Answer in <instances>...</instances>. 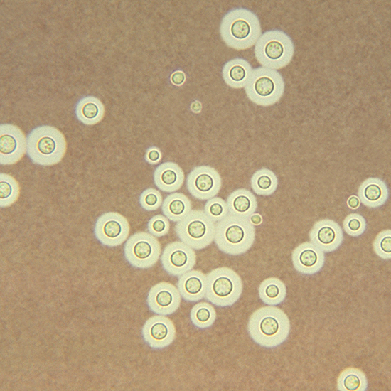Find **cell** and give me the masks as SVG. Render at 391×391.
Here are the masks:
<instances>
[{"instance_id": "obj_1", "label": "cell", "mask_w": 391, "mask_h": 391, "mask_svg": "<svg viewBox=\"0 0 391 391\" xmlns=\"http://www.w3.org/2000/svg\"><path fill=\"white\" fill-rule=\"evenodd\" d=\"M290 329L287 315L275 306L255 310L247 323V331L251 338L266 348H276L282 344L287 339Z\"/></svg>"}, {"instance_id": "obj_2", "label": "cell", "mask_w": 391, "mask_h": 391, "mask_svg": "<svg viewBox=\"0 0 391 391\" xmlns=\"http://www.w3.org/2000/svg\"><path fill=\"white\" fill-rule=\"evenodd\" d=\"M220 33L223 41L230 48L246 49L256 43L261 28L257 16L248 9H234L223 18Z\"/></svg>"}, {"instance_id": "obj_3", "label": "cell", "mask_w": 391, "mask_h": 391, "mask_svg": "<svg viewBox=\"0 0 391 391\" xmlns=\"http://www.w3.org/2000/svg\"><path fill=\"white\" fill-rule=\"evenodd\" d=\"M255 239V230L250 218L228 213L215 224L214 241L225 254H244L252 246Z\"/></svg>"}, {"instance_id": "obj_4", "label": "cell", "mask_w": 391, "mask_h": 391, "mask_svg": "<svg viewBox=\"0 0 391 391\" xmlns=\"http://www.w3.org/2000/svg\"><path fill=\"white\" fill-rule=\"evenodd\" d=\"M66 151L63 134L50 126H41L33 129L26 138V152L31 160L41 166L59 163Z\"/></svg>"}, {"instance_id": "obj_5", "label": "cell", "mask_w": 391, "mask_h": 391, "mask_svg": "<svg viewBox=\"0 0 391 391\" xmlns=\"http://www.w3.org/2000/svg\"><path fill=\"white\" fill-rule=\"evenodd\" d=\"M243 285L240 277L233 269L223 267L206 275V300L218 307H229L240 298Z\"/></svg>"}, {"instance_id": "obj_6", "label": "cell", "mask_w": 391, "mask_h": 391, "mask_svg": "<svg viewBox=\"0 0 391 391\" xmlns=\"http://www.w3.org/2000/svg\"><path fill=\"white\" fill-rule=\"evenodd\" d=\"M257 61L264 68L278 69L285 66L293 55V43L280 31H269L259 36L255 48Z\"/></svg>"}, {"instance_id": "obj_7", "label": "cell", "mask_w": 391, "mask_h": 391, "mask_svg": "<svg viewBox=\"0 0 391 391\" xmlns=\"http://www.w3.org/2000/svg\"><path fill=\"white\" fill-rule=\"evenodd\" d=\"M215 230V222L200 210H191L175 226L176 234L181 241L198 250L212 243Z\"/></svg>"}, {"instance_id": "obj_8", "label": "cell", "mask_w": 391, "mask_h": 391, "mask_svg": "<svg viewBox=\"0 0 391 391\" xmlns=\"http://www.w3.org/2000/svg\"><path fill=\"white\" fill-rule=\"evenodd\" d=\"M245 87L249 99L262 106L273 105L279 100L284 92L281 75L274 69L264 67L252 70Z\"/></svg>"}, {"instance_id": "obj_9", "label": "cell", "mask_w": 391, "mask_h": 391, "mask_svg": "<svg viewBox=\"0 0 391 391\" xmlns=\"http://www.w3.org/2000/svg\"><path fill=\"white\" fill-rule=\"evenodd\" d=\"M161 255V245L156 237L149 232H137L130 236L124 246V255L134 268L148 269L153 267Z\"/></svg>"}, {"instance_id": "obj_10", "label": "cell", "mask_w": 391, "mask_h": 391, "mask_svg": "<svg viewBox=\"0 0 391 391\" xmlns=\"http://www.w3.org/2000/svg\"><path fill=\"white\" fill-rule=\"evenodd\" d=\"M127 219L119 213L107 212L96 220L94 235L102 245L117 247L124 242L129 234Z\"/></svg>"}, {"instance_id": "obj_11", "label": "cell", "mask_w": 391, "mask_h": 391, "mask_svg": "<svg viewBox=\"0 0 391 391\" xmlns=\"http://www.w3.org/2000/svg\"><path fill=\"white\" fill-rule=\"evenodd\" d=\"M221 177L214 168L199 166L187 176L186 186L191 196L198 200H208L215 197L221 188Z\"/></svg>"}, {"instance_id": "obj_12", "label": "cell", "mask_w": 391, "mask_h": 391, "mask_svg": "<svg viewBox=\"0 0 391 391\" xmlns=\"http://www.w3.org/2000/svg\"><path fill=\"white\" fill-rule=\"evenodd\" d=\"M161 263L167 274L180 277L194 267L196 255L190 246L181 241H176L165 247L161 253Z\"/></svg>"}, {"instance_id": "obj_13", "label": "cell", "mask_w": 391, "mask_h": 391, "mask_svg": "<svg viewBox=\"0 0 391 391\" xmlns=\"http://www.w3.org/2000/svg\"><path fill=\"white\" fill-rule=\"evenodd\" d=\"M176 335L173 321L162 315H156L148 318L141 329V336L145 343L152 349L161 350L170 346Z\"/></svg>"}, {"instance_id": "obj_14", "label": "cell", "mask_w": 391, "mask_h": 391, "mask_svg": "<svg viewBox=\"0 0 391 391\" xmlns=\"http://www.w3.org/2000/svg\"><path fill=\"white\" fill-rule=\"evenodd\" d=\"M181 296L173 284L161 282L149 289L146 304L149 309L155 314L167 316L175 313L179 308Z\"/></svg>"}, {"instance_id": "obj_15", "label": "cell", "mask_w": 391, "mask_h": 391, "mask_svg": "<svg viewBox=\"0 0 391 391\" xmlns=\"http://www.w3.org/2000/svg\"><path fill=\"white\" fill-rule=\"evenodd\" d=\"M26 151V139L21 130L10 124L0 128V163L1 165L16 164Z\"/></svg>"}, {"instance_id": "obj_16", "label": "cell", "mask_w": 391, "mask_h": 391, "mask_svg": "<svg viewBox=\"0 0 391 391\" xmlns=\"http://www.w3.org/2000/svg\"><path fill=\"white\" fill-rule=\"evenodd\" d=\"M309 238L311 242L323 252H331L342 245L343 230L335 221L323 219L314 225L309 232Z\"/></svg>"}, {"instance_id": "obj_17", "label": "cell", "mask_w": 391, "mask_h": 391, "mask_svg": "<svg viewBox=\"0 0 391 391\" xmlns=\"http://www.w3.org/2000/svg\"><path fill=\"white\" fill-rule=\"evenodd\" d=\"M292 264L295 269L304 275H313L323 268L325 262L324 252L311 242L298 245L291 254Z\"/></svg>"}, {"instance_id": "obj_18", "label": "cell", "mask_w": 391, "mask_h": 391, "mask_svg": "<svg viewBox=\"0 0 391 391\" xmlns=\"http://www.w3.org/2000/svg\"><path fill=\"white\" fill-rule=\"evenodd\" d=\"M177 288L184 301H199L205 296L206 275L199 270L191 269L179 277Z\"/></svg>"}, {"instance_id": "obj_19", "label": "cell", "mask_w": 391, "mask_h": 391, "mask_svg": "<svg viewBox=\"0 0 391 391\" xmlns=\"http://www.w3.org/2000/svg\"><path fill=\"white\" fill-rule=\"evenodd\" d=\"M156 186L166 193H173L181 188L184 182V173L176 163L167 161L159 165L154 172Z\"/></svg>"}, {"instance_id": "obj_20", "label": "cell", "mask_w": 391, "mask_h": 391, "mask_svg": "<svg viewBox=\"0 0 391 391\" xmlns=\"http://www.w3.org/2000/svg\"><path fill=\"white\" fill-rule=\"evenodd\" d=\"M360 201L368 208H378L385 203L389 197L386 183L377 178L364 181L358 189Z\"/></svg>"}, {"instance_id": "obj_21", "label": "cell", "mask_w": 391, "mask_h": 391, "mask_svg": "<svg viewBox=\"0 0 391 391\" xmlns=\"http://www.w3.org/2000/svg\"><path fill=\"white\" fill-rule=\"evenodd\" d=\"M226 203L230 214L245 218H250L257 208L256 198L245 188L232 192L227 196Z\"/></svg>"}, {"instance_id": "obj_22", "label": "cell", "mask_w": 391, "mask_h": 391, "mask_svg": "<svg viewBox=\"0 0 391 391\" xmlns=\"http://www.w3.org/2000/svg\"><path fill=\"white\" fill-rule=\"evenodd\" d=\"M252 70L247 60L242 58H235L224 65L222 70L223 78L231 87H242L247 83Z\"/></svg>"}, {"instance_id": "obj_23", "label": "cell", "mask_w": 391, "mask_h": 391, "mask_svg": "<svg viewBox=\"0 0 391 391\" xmlns=\"http://www.w3.org/2000/svg\"><path fill=\"white\" fill-rule=\"evenodd\" d=\"M191 203L188 198L181 193H172L163 200L161 210L171 221L178 222L191 210Z\"/></svg>"}, {"instance_id": "obj_24", "label": "cell", "mask_w": 391, "mask_h": 391, "mask_svg": "<svg viewBox=\"0 0 391 391\" xmlns=\"http://www.w3.org/2000/svg\"><path fill=\"white\" fill-rule=\"evenodd\" d=\"M258 294L264 304L268 306H277L285 300L286 287L279 279L269 277L261 282L258 288Z\"/></svg>"}, {"instance_id": "obj_25", "label": "cell", "mask_w": 391, "mask_h": 391, "mask_svg": "<svg viewBox=\"0 0 391 391\" xmlns=\"http://www.w3.org/2000/svg\"><path fill=\"white\" fill-rule=\"evenodd\" d=\"M77 118L83 124L92 125L99 122L104 115V107L99 100L93 97L82 99L76 106Z\"/></svg>"}, {"instance_id": "obj_26", "label": "cell", "mask_w": 391, "mask_h": 391, "mask_svg": "<svg viewBox=\"0 0 391 391\" xmlns=\"http://www.w3.org/2000/svg\"><path fill=\"white\" fill-rule=\"evenodd\" d=\"M337 388L341 391H365L368 389L367 377L359 369L347 368L338 377Z\"/></svg>"}, {"instance_id": "obj_27", "label": "cell", "mask_w": 391, "mask_h": 391, "mask_svg": "<svg viewBox=\"0 0 391 391\" xmlns=\"http://www.w3.org/2000/svg\"><path fill=\"white\" fill-rule=\"evenodd\" d=\"M250 184L256 194L268 196L277 190L278 180L273 171L267 168H261L254 173Z\"/></svg>"}, {"instance_id": "obj_28", "label": "cell", "mask_w": 391, "mask_h": 391, "mask_svg": "<svg viewBox=\"0 0 391 391\" xmlns=\"http://www.w3.org/2000/svg\"><path fill=\"white\" fill-rule=\"evenodd\" d=\"M190 320L198 329L210 328L216 320L215 310L213 305L208 302H198L191 310Z\"/></svg>"}, {"instance_id": "obj_29", "label": "cell", "mask_w": 391, "mask_h": 391, "mask_svg": "<svg viewBox=\"0 0 391 391\" xmlns=\"http://www.w3.org/2000/svg\"><path fill=\"white\" fill-rule=\"evenodd\" d=\"M20 188L16 180L9 174H0V206H11L18 198Z\"/></svg>"}, {"instance_id": "obj_30", "label": "cell", "mask_w": 391, "mask_h": 391, "mask_svg": "<svg viewBox=\"0 0 391 391\" xmlns=\"http://www.w3.org/2000/svg\"><path fill=\"white\" fill-rule=\"evenodd\" d=\"M204 213L213 221L218 222L228 215L227 203L219 197H213L207 200Z\"/></svg>"}, {"instance_id": "obj_31", "label": "cell", "mask_w": 391, "mask_h": 391, "mask_svg": "<svg viewBox=\"0 0 391 391\" xmlns=\"http://www.w3.org/2000/svg\"><path fill=\"white\" fill-rule=\"evenodd\" d=\"M345 232L352 237H359L366 230L365 218L357 213H352L346 217L343 222Z\"/></svg>"}, {"instance_id": "obj_32", "label": "cell", "mask_w": 391, "mask_h": 391, "mask_svg": "<svg viewBox=\"0 0 391 391\" xmlns=\"http://www.w3.org/2000/svg\"><path fill=\"white\" fill-rule=\"evenodd\" d=\"M376 255L382 259L391 258V230H385L378 233L373 242Z\"/></svg>"}, {"instance_id": "obj_33", "label": "cell", "mask_w": 391, "mask_h": 391, "mask_svg": "<svg viewBox=\"0 0 391 391\" xmlns=\"http://www.w3.org/2000/svg\"><path fill=\"white\" fill-rule=\"evenodd\" d=\"M139 202L144 210L153 211L161 206L163 200L161 194L159 191L149 188L145 189L140 194Z\"/></svg>"}, {"instance_id": "obj_34", "label": "cell", "mask_w": 391, "mask_h": 391, "mask_svg": "<svg viewBox=\"0 0 391 391\" xmlns=\"http://www.w3.org/2000/svg\"><path fill=\"white\" fill-rule=\"evenodd\" d=\"M170 229L168 219L162 215H156L150 218L147 224L149 232L154 237L166 235Z\"/></svg>"}, {"instance_id": "obj_35", "label": "cell", "mask_w": 391, "mask_h": 391, "mask_svg": "<svg viewBox=\"0 0 391 391\" xmlns=\"http://www.w3.org/2000/svg\"><path fill=\"white\" fill-rule=\"evenodd\" d=\"M161 159V153L160 150L155 147L152 146L147 149L145 154V160L147 163L150 164H156Z\"/></svg>"}, {"instance_id": "obj_36", "label": "cell", "mask_w": 391, "mask_h": 391, "mask_svg": "<svg viewBox=\"0 0 391 391\" xmlns=\"http://www.w3.org/2000/svg\"><path fill=\"white\" fill-rule=\"evenodd\" d=\"M185 80L184 74L181 71L175 72L171 76L172 82L176 85H181Z\"/></svg>"}, {"instance_id": "obj_37", "label": "cell", "mask_w": 391, "mask_h": 391, "mask_svg": "<svg viewBox=\"0 0 391 391\" xmlns=\"http://www.w3.org/2000/svg\"><path fill=\"white\" fill-rule=\"evenodd\" d=\"M360 201L358 197L355 196H351L350 197H349L347 201L348 205L352 209L358 208L360 205Z\"/></svg>"}, {"instance_id": "obj_38", "label": "cell", "mask_w": 391, "mask_h": 391, "mask_svg": "<svg viewBox=\"0 0 391 391\" xmlns=\"http://www.w3.org/2000/svg\"><path fill=\"white\" fill-rule=\"evenodd\" d=\"M250 220L253 225H259L262 223L260 215L255 213L250 218Z\"/></svg>"}]
</instances>
